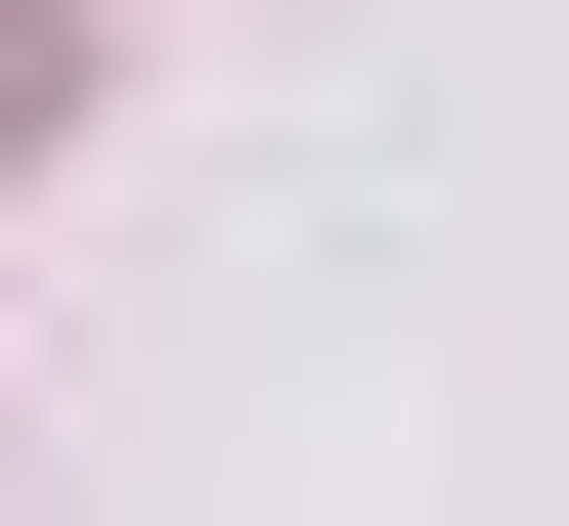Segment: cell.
Segmentation results:
<instances>
[{
  "label": "cell",
  "instance_id": "obj_1",
  "mask_svg": "<svg viewBox=\"0 0 569 526\" xmlns=\"http://www.w3.org/2000/svg\"><path fill=\"white\" fill-rule=\"evenodd\" d=\"M0 132H44V44H0Z\"/></svg>",
  "mask_w": 569,
  "mask_h": 526
}]
</instances>
